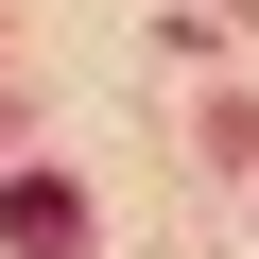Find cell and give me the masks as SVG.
Returning a JSON list of instances; mask_svg holds the SVG:
<instances>
[{"label":"cell","mask_w":259,"mask_h":259,"mask_svg":"<svg viewBox=\"0 0 259 259\" xmlns=\"http://www.w3.org/2000/svg\"><path fill=\"white\" fill-rule=\"evenodd\" d=\"M0 242H18V259H69V242H87V207L35 173V190H0Z\"/></svg>","instance_id":"obj_1"}]
</instances>
